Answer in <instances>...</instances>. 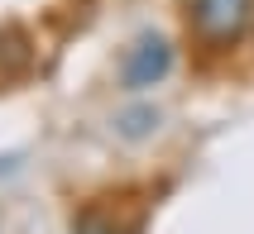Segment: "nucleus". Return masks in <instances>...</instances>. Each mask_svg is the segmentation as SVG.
<instances>
[{"label":"nucleus","mask_w":254,"mask_h":234,"mask_svg":"<svg viewBox=\"0 0 254 234\" xmlns=\"http://www.w3.org/2000/svg\"><path fill=\"white\" fill-rule=\"evenodd\" d=\"M173 67V48L168 39H158V34H139L134 48L125 53V86L129 91H144V86H158L168 77Z\"/></svg>","instance_id":"nucleus-2"},{"label":"nucleus","mask_w":254,"mask_h":234,"mask_svg":"<svg viewBox=\"0 0 254 234\" xmlns=\"http://www.w3.org/2000/svg\"><path fill=\"white\" fill-rule=\"evenodd\" d=\"M125 120H129V124H125V134H129V139H139L149 124H158V115H154V110H139V115H125Z\"/></svg>","instance_id":"nucleus-3"},{"label":"nucleus","mask_w":254,"mask_h":234,"mask_svg":"<svg viewBox=\"0 0 254 234\" xmlns=\"http://www.w3.org/2000/svg\"><path fill=\"white\" fill-rule=\"evenodd\" d=\"M192 24L211 43H235L250 24V0H192Z\"/></svg>","instance_id":"nucleus-1"},{"label":"nucleus","mask_w":254,"mask_h":234,"mask_svg":"<svg viewBox=\"0 0 254 234\" xmlns=\"http://www.w3.org/2000/svg\"><path fill=\"white\" fill-rule=\"evenodd\" d=\"M77 234H115L106 220H86V225H77Z\"/></svg>","instance_id":"nucleus-4"}]
</instances>
